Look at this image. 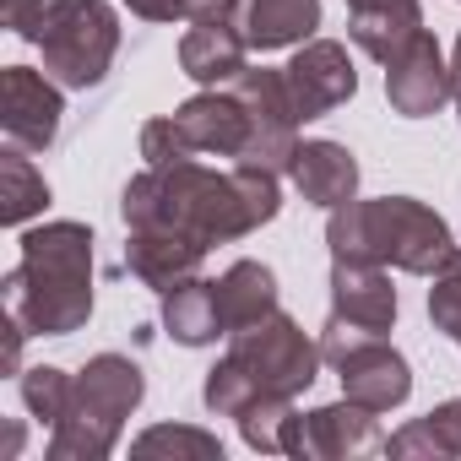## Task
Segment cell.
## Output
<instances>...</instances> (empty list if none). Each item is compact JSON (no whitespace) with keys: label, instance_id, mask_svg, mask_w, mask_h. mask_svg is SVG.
<instances>
[{"label":"cell","instance_id":"6da1fadb","mask_svg":"<svg viewBox=\"0 0 461 461\" xmlns=\"http://www.w3.org/2000/svg\"><path fill=\"white\" fill-rule=\"evenodd\" d=\"M277 206H283V195H277L272 168L234 163L228 174H217V168H201L195 158L136 174L120 201L125 228H179V234H190L201 245L256 234L261 222L277 217Z\"/></svg>","mask_w":461,"mask_h":461},{"label":"cell","instance_id":"7a4b0ae2","mask_svg":"<svg viewBox=\"0 0 461 461\" xmlns=\"http://www.w3.org/2000/svg\"><path fill=\"white\" fill-rule=\"evenodd\" d=\"M6 315L28 337H71L93 315V234L82 222H44L23 234V256L6 272Z\"/></svg>","mask_w":461,"mask_h":461},{"label":"cell","instance_id":"3957f363","mask_svg":"<svg viewBox=\"0 0 461 461\" xmlns=\"http://www.w3.org/2000/svg\"><path fill=\"white\" fill-rule=\"evenodd\" d=\"M326 245H331V261H375V267H402L418 277H434L456 256L445 217L412 195L337 206L326 222Z\"/></svg>","mask_w":461,"mask_h":461},{"label":"cell","instance_id":"277c9868","mask_svg":"<svg viewBox=\"0 0 461 461\" xmlns=\"http://www.w3.org/2000/svg\"><path fill=\"white\" fill-rule=\"evenodd\" d=\"M321 358L326 353L288 315H267V321L234 331L228 358L206 375V407L222 418H240L261 396H299L321 375Z\"/></svg>","mask_w":461,"mask_h":461},{"label":"cell","instance_id":"5b68a950","mask_svg":"<svg viewBox=\"0 0 461 461\" xmlns=\"http://www.w3.org/2000/svg\"><path fill=\"white\" fill-rule=\"evenodd\" d=\"M23 39L44 50V71L60 87L87 93L114 66L120 23L109 12V0H39V12L23 28Z\"/></svg>","mask_w":461,"mask_h":461},{"label":"cell","instance_id":"8992f818","mask_svg":"<svg viewBox=\"0 0 461 461\" xmlns=\"http://www.w3.org/2000/svg\"><path fill=\"white\" fill-rule=\"evenodd\" d=\"M141 369L120 353H98L77 380H71V407L66 418L55 423V439H50V456H109L114 439H120V423L136 412L141 402Z\"/></svg>","mask_w":461,"mask_h":461},{"label":"cell","instance_id":"52a82bcc","mask_svg":"<svg viewBox=\"0 0 461 461\" xmlns=\"http://www.w3.org/2000/svg\"><path fill=\"white\" fill-rule=\"evenodd\" d=\"M396 321V288L375 261H331V315H326V342L321 353L337 364L353 342L385 337Z\"/></svg>","mask_w":461,"mask_h":461},{"label":"cell","instance_id":"ba28073f","mask_svg":"<svg viewBox=\"0 0 461 461\" xmlns=\"http://www.w3.org/2000/svg\"><path fill=\"white\" fill-rule=\"evenodd\" d=\"M60 87L50 82V71H28V66H6L0 71V131H6V147L17 152H44L60 136Z\"/></svg>","mask_w":461,"mask_h":461},{"label":"cell","instance_id":"9c48e42d","mask_svg":"<svg viewBox=\"0 0 461 461\" xmlns=\"http://www.w3.org/2000/svg\"><path fill=\"white\" fill-rule=\"evenodd\" d=\"M174 120V131H179V141H185V152L195 158V152H222V158H250V147H256V114L245 109V98L234 93V87H212V93H201V98H190L179 114H168Z\"/></svg>","mask_w":461,"mask_h":461},{"label":"cell","instance_id":"30bf717a","mask_svg":"<svg viewBox=\"0 0 461 461\" xmlns=\"http://www.w3.org/2000/svg\"><path fill=\"white\" fill-rule=\"evenodd\" d=\"M283 82H288V93H294L299 120H321V114H331L337 104H348V98L358 93V71H353L348 50H342V44H326V39L304 44V50L288 60Z\"/></svg>","mask_w":461,"mask_h":461},{"label":"cell","instance_id":"8fae6325","mask_svg":"<svg viewBox=\"0 0 461 461\" xmlns=\"http://www.w3.org/2000/svg\"><path fill=\"white\" fill-rule=\"evenodd\" d=\"M288 456H364V450H385V434L375 429L369 407L342 402V407H321V412H294L288 434H283Z\"/></svg>","mask_w":461,"mask_h":461},{"label":"cell","instance_id":"7c38bea8","mask_svg":"<svg viewBox=\"0 0 461 461\" xmlns=\"http://www.w3.org/2000/svg\"><path fill=\"white\" fill-rule=\"evenodd\" d=\"M245 55H250V44H245V33L234 23V0H217L206 17H195V28L179 44L185 77H195L206 87H228V82L245 71Z\"/></svg>","mask_w":461,"mask_h":461},{"label":"cell","instance_id":"4fadbf2b","mask_svg":"<svg viewBox=\"0 0 461 461\" xmlns=\"http://www.w3.org/2000/svg\"><path fill=\"white\" fill-rule=\"evenodd\" d=\"M337 369H342V396L358 402V407H369V412H391V407H402L407 391H412L407 358H402L396 348H385V337L353 342V348L337 358Z\"/></svg>","mask_w":461,"mask_h":461},{"label":"cell","instance_id":"5bb4252c","mask_svg":"<svg viewBox=\"0 0 461 461\" xmlns=\"http://www.w3.org/2000/svg\"><path fill=\"white\" fill-rule=\"evenodd\" d=\"M206 245L179 234V228H131V245H125V272L158 294H174L179 283H190L201 272Z\"/></svg>","mask_w":461,"mask_h":461},{"label":"cell","instance_id":"9a60e30c","mask_svg":"<svg viewBox=\"0 0 461 461\" xmlns=\"http://www.w3.org/2000/svg\"><path fill=\"white\" fill-rule=\"evenodd\" d=\"M385 98H391V109H396L402 120H423V114H434V109L450 98V71H445L439 44H434L429 33H418V39L391 60V71H385Z\"/></svg>","mask_w":461,"mask_h":461},{"label":"cell","instance_id":"2e32d148","mask_svg":"<svg viewBox=\"0 0 461 461\" xmlns=\"http://www.w3.org/2000/svg\"><path fill=\"white\" fill-rule=\"evenodd\" d=\"M348 33L364 55L391 66L423 33V6L418 0H348Z\"/></svg>","mask_w":461,"mask_h":461},{"label":"cell","instance_id":"e0dca14e","mask_svg":"<svg viewBox=\"0 0 461 461\" xmlns=\"http://www.w3.org/2000/svg\"><path fill=\"white\" fill-rule=\"evenodd\" d=\"M234 23L250 50H288L321 28V0H234Z\"/></svg>","mask_w":461,"mask_h":461},{"label":"cell","instance_id":"ac0fdd59","mask_svg":"<svg viewBox=\"0 0 461 461\" xmlns=\"http://www.w3.org/2000/svg\"><path fill=\"white\" fill-rule=\"evenodd\" d=\"M288 174H294L299 195L315 201V206H326V212L348 206L353 190H358V163H353V152L337 147V141H299V158H294Z\"/></svg>","mask_w":461,"mask_h":461},{"label":"cell","instance_id":"d6986e66","mask_svg":"<svg viewBox=\"0 0 461 461\" xmlns=\"http://www.w3.org/2000/svg\"><path fill=\"white\" fill-rule=\"evenodd\" d=\"M217 304H222L228 337H234V331L277 315V277L261 261H234V267L222 272V283H217Z\"/></svg>","mask_w":461,"mask_h":461},{"label":"cell","instance_id":"ffe728a7","mask_svg":"<svg viewBox=\"0 0 461 461\" xmlns=\"http://www.w3.org/2000/svg\"><path fill=\"white\" fill-rule=\"evenodd\" d=\"M163 326H168V337L185 342V348H206V342L228 337L222 304H217V283L190 277V283H179L174 294H163Z\"/></svg>","mask_w":461,"mask_h":461},{"label":"cell","instance_id":"44dd1931","mask_svg":"<svg viewBox=\"0 0 461 461\" xmlns=\"http://www.w3.org/2000/svg\"><path fill=\"white\" fill-rule=\"evenodd\" d=\"M44 201H50V185H44V174L28 163V152H6L0 158V222H28L33 212H44Z\"/></svg>","mask_w":461,"mask_h":461},{"label":"cell","instance_id":"7402d4cb","mask_svg":"<svg viewBox=\"0 0 461 461\" xmlns=\"http://www.w3.org/2000/svg\"><path fill=\"white\" fill-rule=\"evenodd\" d=\"M391 456H418V450H434V456H461V402H445L434 407L429 418H418L412 429H402L396 439H385Z\"/></svg>","mask_w":461,"mask_h":461},{"label":"cell","instance_id":"603a6c76","mask_svg":"<svg viewBox=\"0 0 461 461\" xmlns=\"http://www.w3.org/2000/svg\"><path fill=\"white\" fill-rule=\"evenodd\" d=\"M23 402H28V412L39 418V423H60L66 418V407H71V375L66 369H28L23 375Z\"/></svg>","mask_w":461,"mask_h":461},{"label":"cell","instance_id":"cb8c5ba5","mask_svg":"<svg viewBox=\"0 0 461 461\" xmlns=\"http://www.w3.org/2000/svg\"><path fill=\"white\" fill-rule=\"evenodd\" d=\"M429 315H434V326L461 348V250L434 272V288H429Z\"/></svg>","mask_w":461,"mask_h":461},{"label":"cell","instance_id":"d4e9b609","mask_svg":"<svg viewBox=\"0 0 461 461\" xmlns=\"http://www.w3.org/2000/svg\"><path fill=\"white\" fill-rule=\"evenodd\" d=\"M152 450H201V456H222V445L212 434H195V429H147L136 439V456H152Z\"/></svg>","mask_w":461,"mask_h":461},{"label":"cell","instance_id":"484cf974","mask_svg":"<svg viewBox=\"0 0 461 461\" xmlns=\"http://www.w3.org/2000/svg\"><path fill=\"white\" fill-rule=\"evenodd\" d=\"M125 6L136 12V17H147V23H174V17H206L217 0H125Z\"/></svg>","mask_w":461,"mask_h":461},{"label":"cell","instance_id":"4316f807","mask_svg":"<svg viewBox=\"0 0 461 461\" xmlns=\"http://www.w3.org/2000/svg\"><path fill=\"white\" fill-rule=\"evenodd\" d=\"M33 12H39V0H6V6H0V17H6V28L23 39V28L33 23Z\"/></svg>","mask_w":461,"mask_h":461},{"label":"cell","instance_id":"83f0119b","mask_svg":"<svg viewBox=\"0 0 461 461\" xmlns=\"http://www.w3.org/2000/svg\"><path fill=\"white\" fill-rule=\"evenodd\" d=\"M450 98L461 109V39H456V60H450Z\"/></svg>","mask_w":461,"mask_h":461}]
</instances>
